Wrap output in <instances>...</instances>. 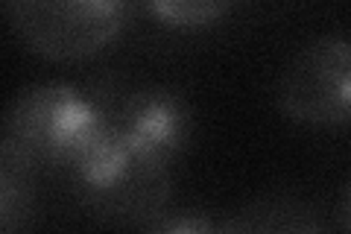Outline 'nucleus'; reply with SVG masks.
I'll use <instances>...</instances> for the list:
<instances>
[{"label": "nucleus", "instance_id": "nucleus-1", "mask_svg": "<svg viewBox=\"0 0 351 234\" xmlns=\"http://www.w3.org/2000/svg\"><path fill=\"white\" fill-rule=\"evenodd\" d=\"M0 135L12 141L41 176H62L73 194L108 173L123 143L108 108L68 82H36L9 103Z\"/></svg>", "mask_w": 351, "mask_h": 234}, {"label": "nucleus", "instance_id": "nucleus-2", "mask_svg": "<svg viewBox=\"0 0 351 234\" xmlns=\"http://www.w3.org/2000/svg\"><path fill=\"white\" fill-rule=\"evenodd\" d=\"M18 41L47 62H82L123 36L135 0H6Z\"/></svg>", "mask_w": 351, "mask_h": 234}, {"label": "nucleus", "instance_id": "nucleus-3", "mask_svg": "<svg viewBox=\"0 0 351 234\" xmlns=\"http://www.w3.org/2000/svg\"><path fill=\"white\" fill-rule=\"evenodd\" d=\"M278 108L302 126H348L351 47L346 36H319L293 56L278 82Z\"/></svg>", "mask_w": 351, "mask_h": 234}, {"label": "nucleus", "instance_id": "nucleus-4", "mask_svg": "<svg viewBox=\"0 0 351 234\" xmlns=\"http://www.w3.org/2000/svg\"><path fill=\"white\" fill-rule=\"evenodd\" d=\"M106 108L123 147L158 170L173 173L193 141V106L173 85H144Z\"/></svg>", "mask_w": 351, "mask_h": 234}, {"label": "nucleus", "instance_id": "nucleus-5", "mask_svg": "<svg viewBox=\"0 0 351 234\" xmlns=\"http://www.w3.org/2000/svg\"><path fill=\"white\" fill-rule=\"evenodd\" d=\"M38 167L0 135V234L32 226L38 214Z\"/></svg>", "mask_w": 351, "mask_h": 234}, {"label": "nucleus", "instance_id": "nucleus-6", "mask_svg": "<svg viewBox=\"0 0 351 234\" xmlns=\"http://www.w3.org/2000/svg\"><path fill=\"white\" fill-rule=\"evenodd\" d=\"M328 222L311 199L293 194H267L219 222V231H322Z\"/></svg>", "mask_w": 351, "mask_h": 234}, {"label": "nucleus", "instance_id": "nucleus-7", "mask_svg": "<svg viewBox=\"0 0 351 234\" xmlns=\"http://www.w3.org/2000/svg\"><path fill=\"white\" fill-rule=\"evenodd\" d=\"M237 0H147L161 24L173 30H205L223 21Z\"/></svg>", "mask_w": 351, "mask_h": 234}, {"label": "nucleus", "instance_id": "nucleus-8", "mask_svg": "<svg viewBox=\"0 0 351 234\" xmlns=\"http://www.w3.org/2000/svg\"><path fill=\"white\" fill-rule=\"evenodd\" d=\"M144 231L152 234H205V231H219V222L211 217L199 214V211H164L161 217H156L144 226Z\"/></svg>", "mask_w": 351, "mask_h": 234}]
</instances>
